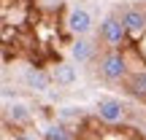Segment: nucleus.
Segmentation results:
<instances>
[{"instance_id":"obj_10","label":"nucleus","mask_w":146,"mask_h":140,"mask_svg":"<svg viewBox=\"0 0 146 140\" xmlns=\"http://www.w3.org/2000/svg\"><path fill=\"white\" fill-rule=\"evenodd\" d=\"M46 137L49 140H68V135H65L60 127H49V129H46Z\"/></svg>"},{"instance_id":"obj_9","label":"nucleus","mask_w":146,"mask_h":140,"mask_svg":"<svg viewBox=\"0 0 146 140\" xmlns=\"http://www.w3.org/2000/svg\"><path fill=\"white\" fill-rule=\"evenodd\" d=\"M11 119H14V121H27L30 113H27L25 105H11Z\"/></svg>"},{"instance_id":"obj_3","label":"nucleus","mask_w":146,"mask_h":140,"mask_svg":"<svg viewBox=\"0 0 146 140\" xmlns=\"http://www.w3.org/2000/svg\"><path fill=\"white\" fill-rule=\"evenodd\" d=\"M68 27L73 32H78V35H84V32H89V27H92V16H89L87 11L76 8V11H70V16H68Z\"/></svg>"},{"instance_id":"obj_2","label":"nucleus","mask_w":146,"mask_h":140,"mask_svg":"<svg viewBox=\"0 0 146 140\" xmlns=\"http://www.w3.org/2000/svg\"><path fill=\"white\" fill-rule=\"evenodd\" d=\"M98 113H100V119H106V121H119L122 116H125V108H122L119 100H100Z\"/></svg>"},{"instance_id":"obj_8","label":"nucleus","mask_w":146,"mask_h":140,"mask_svg":"<svg viewBox=\"0 0 146 140\" xmlns=\"http://www.w3.org/2000/svg\"><path fill=\"white\" fill-rule=\"evenodd\" d=\"M89 54H92V43H89V41H78V43H73V57H76L78 62L89 59Z\"/></svg>"},{"instance_id":"obj_5","label":"nucleus","mask_w":146,"mask_h":140,"mask_svg":"<svg viewBox=\"0 0 146 140\" xmlns=\"http://www.w3.org/2000/svg\"><path fill=\"white\" fill-rule=\"evenodd\" d=\"M122 24H125V30H130V32H143L146 30V16L138 14V11H127V14L122 16Z\"/></svg>"},{"instance_id":"obj_1","label":"nucleus","mask_w":146,"mask_h":140,"mask_svg":"<svg viewBox=\"0 0 146 140\" xmlns=\"http://www.w3.org/2000/svg\"><path fill=\"white\" fill-rule=\"evenodd\" d=\"M100 73H103L106 78H122V73H125V59L119 57V54H108V57L100 62Z\"/></svg>"},{"instance_id":"obj_7","label":"nucleus","mask_w":146,"mask_h":140,"mask_svg":"<svg viewBox=\"0 0 146 140\" xmlns=\"http://www.w3.org/2000/svg\"><path fill=\"white\" fill-rule=\"evenodd\" d=\"M27 83H30L33 92H46L49 89V78H46V73H41V70H30L27 73Z\"/></svg>"},{"instance_id":"obj_6","label":"nucleus","mask_w":146,"mask_h":140,"mask_svg":"<svg viewBox=\"0 0 146 140\" xmlns=\"http://www.w3.org/2000/svg\"><path fill=\"white\" fill-rule=\"evenodd\" d=\"M54 78H57V83H62V86H70L73 81H76V68L73 65H57V70H54Z\"/></svg>"},{"instance_id":"obj_4","label":"nucleus","mask_w":146,"mask_h":140,"mask_svg":"<svg viewBox=\"0 0 146 140\" xmlns=\"http://www.w3.org/2000/svg\"><path fill=\"white\" fill-rule=\"evenodd\" d=\"M125 24L122 22H116V19H106L103 22V38L108 43H122V38H125Z\"/></svg>"},{"instance_id":"obj_11","label":"nucleus","mask_w":146,"mask_h":140,"mask_svg":"<svg viewBox=\"0 0 146 140\" xmlns=\"http://www.w3.org/2000/svg\"><path fill=\"white\" fill-rule=\"evenodd\" d=\"M138 86H143V89H146V70L141 73V76H138Z\"/></svg>"}]
</instances>
